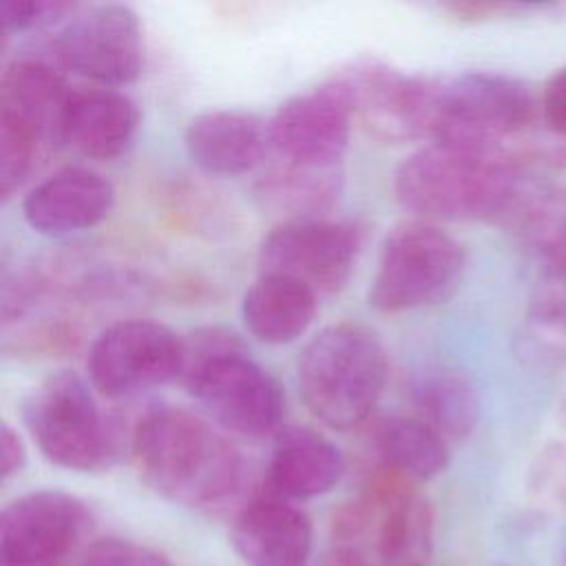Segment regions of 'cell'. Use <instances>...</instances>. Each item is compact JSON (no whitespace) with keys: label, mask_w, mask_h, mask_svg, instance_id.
<instances>
[{"label":"cell","mask_w":566,"mask_h":566,"mask_svg":"<svg viewBox=\"0 0 566 566\" xmlns=\"http://www.w3.org/2000/svg\"><path fill=\"white\" fill-rule=\"evenodd\" d=\"M230 537L245 566H307L314 546L310 517L268 491L237 511Z\"/></svg>","instance_id":"17"},{"label":"cell","mask_w":566,"mask_h":566,"mask_svg":"<svg viewBox=\"0 0 566 566\" xmlns=\"http://www.w3.org/2000/svg\"><path fill=\"white\" fill-rule=\"evenodd\" d=\"M316 307L318 296L303 283L276 274H259L243 294L241 316L256 340L285 345L310 327Z\"/></svg>","instance_id":"21"},{"label":"cell","mask_w":566,"mask_h":566,"mask_svg":"<svg viewBox=\"0 0 566 566\" xmlns=\"http://www.w3.org/2000/svg\"><path fill=\"white\" fill-rule=\"evenodd\" d=\"M537 111L533 88L509 73L467 71L442 84L433 142L502 150V142L524 130Z\"/></svg>","instance_id":"9"},{"label":"cell","mask_w":566,"mask_h":566,"mask_svg":"<svg viewBox=\"0 0 566 566\" xmlns=\"http://www.w3.org/2000/svg\"><path fill=\"white\" fill-rule=\"evenodd\" d=\"M139 128L137 104L111 86L73 88L62 115V144L95 161L119 157Z\"/></svg>","instance_id":"19"},{"label":"cell","mask_w":566,"mask_h":566,"mask_svg":"<svg viewBox=\"0 0 566 566\" xmlns=\"http://www.w3.org/2000/svg\"><path fill=\"white\" fill-rule=\"evenodd\" d=\"M22 420L42 455L62 469L97 473L122 455L117 424L102 413L88 382L71 369L49 374L29 391Z\"/></svg>","instance_id":"7"},{"label":"cell","mask_w":566,"mask_h":566,"mask_svg":"<svg viewBox=\"0 0 566 566\" xmlns=\"http://www.w3.org/2000/svg\"><path fill=\"white\" fill-rule=\"evenodd\" d=\"M354 113L345 86L332 77L283 102L268 122V139L281 164L340 168Z\"/></svg>","instance_id":"15"},{"label":"cell","mask_w":566,"mask_h":566,"mask_svg":"<svg viewBox=\"0 0 566 566\" xmlns=\"http://www.w3.org/2000/svg\"><path fill=\"white\" fill-rule=\"evenodd\" d=\"M433 528V509L413 480L382 464L334 515V548L363 566H422Z\"/></svg>","instance_id":"5"},{"label":"cell","mask_w":566,"mask_h":566,"mask_svg":"<svg viewBox=\"0 0 566 566\" xmlns=\"http://www.w3.org/2000/svg\"><path fill=\"white\" fill-rule=\"evenodd\" d=\"M389 363L380 338L356 321L323 327L296 360V385L307 411L336 431L363 424L387 385Z\"/></svg>","instance_id":"4"},{"label":"cell","mask_w":566,"mask_h":566,"mask_svg":"<svg viewBox=\"0 0 566 566\" xmlns=\"http://www.w3.org/2000/svg\"><path fill=\"white\" fill-rule=\"evenodd\" d=\"M464 268L455 237L429 221H405L382 241L367 301L380 314L438 305L460 287Z\"/></svg>","instance_id":"8"},{"label":"cell","mask_w":566,"mask_h":566,"mask_svg":"<svg viewBox=\"0 0 566 566\" xmlns=\"http://www.w3.org/2000/svg\"><path fill=\"white\" fill-rule=\"evenodd\" d=\"M179 380L214 422L237 436L261 440L283 431L279 380L226 327H199L184 338Z\"/></svg>","instance_id":"3"},{"label":"cell","mask_w":566,"mask_h":566,"mask_svg":"<svg viewBox=\"0 0 566 566\" xmlns=\"http://www.w3.org/2000/svg\"><path fill=\"white\" fill-rule=\"evenodd\" d=\"M71 88L62 71L40 55L13 57L0 75V192L9 199L62 144V115Z\"/></svg>","instance_id":"6"},{"label":"cell","mask_w":566,"mask_h":566,"mask_svg":"<svg viewBox=\"0 0 566 566\" xmlns=\"http://www.w3.org/2000/svg\"><path fill=\"white\" fill-rule=\"evenodd\" d=\"M27 462V449L22 438L15 429H11L9 422L0 424V473L2 480H9L11 475L20 473Z\"/></svg>","instance_id":"28"},{"label":"cell","mask_w":566,"mask_h":566,"mask_svg":"<svg viewBox=\"0 0 566 566\" xmlns=\"http://www.w3.org/2000/svg\"><path fill=\"white\" fill-rule=\"evenodd\" d=\"M80 7L69 0H2L0 29L2 33H22L51 27L69 20Z\"/></svg>","instance_id":"25"},{"label":"cell","mask_w":566,"mask_h":566,"mask_svg":"<svg viewBox=\"0 0 566 566\" xmlns=\"http://www.w3.org/2000/svg\"><path fill=\"white\" fill-rule=\"evenodd\" d=\"M130 453L150 489L188 509L223 511L245 486L241 451L188 409L146 411L130 433Z\"/></svg>","instance_id":"1"},{"label":"cell","mask_w":566,"mask_h":566,"mask_svg":"<svg viewBox=\"0 0 566 566\" xmlns=\"http://www.w3.org/2000/svg\"><path fill=\"white\" fill-rule=\"evenodd\" d=\"M559 245L564 248V252H562V256L566 259V221H564V228H562V237H559Z\"/></svg>","instance_id":"31"},{"label":"cell","mask_w":566,"mask_h":566,"mask_svg":"<svg viewBox=\"0 0 566 566\" xmlns=\"http://www.w3.org/2000/svg\"><path fill=\"white\" fill-rule=\"evenodd\" d=\"M334 77L345 86L354 119L376 139L433 137L442 84L380 60H356Z\"/></svg>","instance_id":"10"},{"label":"cell","mask_w":566,"mask_h":566,"mask_svg":"<svg viewBox=\"0 0 566 566\" xmlns=\"http://www.w3.org/2000/svg\"><path fill=\"white\" fill-rule=\"evenodd\" d=\"M418 418L447 442L464 440L478 424L480 396L473 380L455 367L422 371L411 389Z\"/></svg>","instance_id":"23"},{"label":"cell","mask_w":566,"mask_h":566,"mask_svg":"<svg viewBox=\"0 0 566 566\" xmlns=\"http://www.w3.org/2000/svg\"><path fill=\"white\" fill-rule=\"evenodd\" d=\"M522 190V166L504 150H471L433 142L407 155L394 172L396 201L420 221L500 219Z\"/></svg>","instance_id":"2"},{"label":"cell","mask_w":566,"mask_h":566,"mask_svg":"<svg viewBox=\"0 0 566 566\" xmlns=\"http://www.w3.org/2000/svg\"><path fill=\"white\" fill-rule=\"evenodd\" d=\"M442 9L462 22H478V20L497 15L500 11H506L511 7L491 4V2H447Z\"/></svg>","instance_id":"29"},{"label":"cell","mask_w":566,"mask_h":566,"mask_svg":"<svg viewBox=\"0 0 566 566\" xmlns=\"http://www.w3.org/2000/svg\"><path fill=\"white\" fill-rule=\"evenodd\" d=\"M184 338L168 325L126 318L108 325L91 343L86 369L91 387L104 398H128L179 380Z\"/></svg>","instance_id":"11"},{"label":"cell","mask_w":566,"mask_h":566,"mask_svg":"<svg viewBox=\"0 0 566 566\" xmlns=\"http://www.w3.org/2000/svg\"><path fill=\"white\" fill-rule=\"evenodd\" d=\"M55 60L99 86H122L144 69V33L126 4L77 9L53 40Z\"/></svg>","instance_id":"13"},{"label":"cell","mask_w":566,"mask_h":566,"mask_svg":"<svg viewBox=\"0 0 566 566\" xmlns=\"http://www.w3.org/2000/svg\"><path fill=\"white\" fill-rule=\"evenodd\" d=\"M340 168H307L281 164L256 184L261 206L283 221L323 219L340 195Z\"/></svg>","instance_id":"22"},{"label":"cell","mask_w":566,"mask_h":566,"mask_svg":"<svg viewBox=\"0 0 566 566\" xmlns=\"http://www.w3.org/2000/svg\"><path fill=\"white\" fill-rule=\"evenodd\" d=\"M340 449L307 427H287L276 436L265 469L268 493L287 502L312 500L332 491L343 478Z\"/></svg>","instance_id":"20"},{"label":"cell","mask_w":566,"mask_h":566,"mask_svg":"<svg viewBox=\"0 0 566 566\" xmlns=\"http://www.w3.org/2000/svg\"><path fill=\"white\" fill-rule=\"evenodd\" d=\"M539 108L546 124L555 133L566 135V66L553 71V75L546 80L539 97Z\"/></svg>","instance_id":"27"},{"label":"cell","mask_w":566,"mask_h":566,"mask_svg":"<svg viewBox=\"0 0 566 566\" xmlns=\"http://www.w3.org/2000/svg\"><path fill=\"white\" fill-rule=\"evenodd\" d=\"M80 566H172L168 557L146 544H137L133 539L106 537L93 542Z\"/></svg>","instance_id":"26"},{"label":"cell","mask_w":566,"mask_h":566,"mask_svg":"<svg viewBox=\"0 0 566 566\" xmlns=\"http://www.w3.org/2000/svg\"><path fill=\"white\" fill-rule=\"evenodd\" d=\"M91 528L93 515L80 497L53 489L27 493L0 515L2 566H57Z\"/></svg>","instance_id":"14"},{"label":"cell","mask_w":566,"mask_h":566,"mask_svg":"<svg viewBox=\"0 0 566 566\" xmlns=\"http://www.w3.org/2000/svg\"><path fill=\"white\" fill-rule=\"evenodd\" d=\"M363 230L349 221L305 219L274 226L259 245V274L303 283L316 296L338 292L360 254Z\"/></svg>","instance_id":"12"},{"label":"cell","mask_w":566,"mask_h":566,"mask_svg":"<svg viewBox=\"0 0 566 566\" xmlns=\"http://www.w3.org/2000/svg\"><path fill=\"white\" fill-rule=\"evenodd\" d=\"M184 148L188 159L208 175H245L265 159L270 148L268 124L239 108L206 111L188 122Z\"/></svg>","instance_id":"18"},{"label":"cell","mask_w":566,"mask_h":566,"mask_svg":"<svg viewBox=\"0 0 566 566\" xmlns=\"http://www.w3.org/2000/svg\"><path fill=\"white\" fill-rule=\"evenodd\" d=\"M371 442L385 467L429 480L449 464V442L418 416H385L374 422Z\"/></svg>","instance_id":"24"},{"label":"cell","mask_w":566,"mask_h":566,"mask_svg":"<svg viewBox=\"0 0 566 566\" xmlns=\"http://www.w3.org/2000/svg\"><path fill=\"white\" fill-rule=\"evenodd\" d=\"M115 203L113 184L86 166H66L22 199L24 221L40 234L66 237L102 223Z\"/></svg>","instance_id":"16"},{"label":"cell","mask_w":566,"mask_h":566,"mask_svg":"<svg viewBox=\"0 0 566 566\" xmlns=\"http://www.w3.org/2000/svg\"><path fill=\"white\" fill-rule=\"evenodd\" d=\"M316 566H363V564H360L358 559L349 557L347 553L332 548V553H327L325 557H321V562H318Z\"/></svg>","instance_id":"30"}]
</instances>
